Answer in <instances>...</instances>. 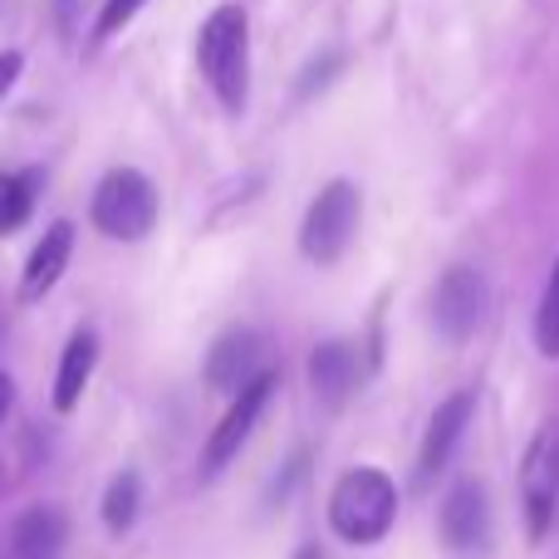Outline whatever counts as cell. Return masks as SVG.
<instances>
[{"label":"cell","instance_id":"obj_16","mask_svg":"<svg viewBox=\"0 0 559 559\" xmlns=\"http://www.w3.org/2000/svg\"><path fill=\"white\" fill-rule=\"evenodd\" d=\"M138 506H143V481H138V472H118L104 491V525L118 535L133 531Z\"/></svg>","mask_w":559,"mask_h":559},{"label":"cell","instance_id":"obj_19","mask_svg":"<svg viewBox=\"0 0 559 559\" xmlns=\"http://www.w3.org/2000/svg\"><path fill=\"white\" fill-rule=\"evenodd\" d=\"M15 79H20V55L10 49V55H0V98L10 94V84H15Z\"/></svg>","mask_w":559,"mask_h":559},{"label":"cell","instance_id":"obj_21","mask_svg":"<svg viewBox=\"0 0 559 559\" xmlns=\"http://www.w3.org/2000/svg\"><path fill=\"white\" fill-rule=\"evenodd\" d=\"M295 559H324V550H319V545H305V550H295Z\"/></svg>","mask_w":559,"mask_h":559},{"label":"cell","instance_id":"obj_4","mask_svg":"<svg viewBox=\"0 0 559 559\" xmlns=\"http://www.w3.org/2000/svg\"><path fill=\"white\" fill-rule=\"evenodd\" d=\"M358 212H364L358 187L344 182V177L329 182L324 192L309 202L305 222H299V251H305L314 265H334L338 255L348 251V241L358 236Z\"/></svg>","mask_w":559,"mask_h":559},{"label":"cell","instance_id":"obj_13","mask_svg":"<svg viewBox=\"0 0 559 559\" xmlns=\"http://www.w3.org/2000/svg\"><path fill=\"white\" fill-rule=\"evenodd\" d=\"M94 364H98V338L88 334V329H79V334L64 344V354H59V373H55V407L59 413H69V407L84 397L88 378H94Z\"/></svg>","mask_w":559,"mask_h":559},{"label":"cell","instance_id":"obj_12","mask_svg":"<svg viewBox=\"0 0 559 559\" xmlns=\"http://www.w3.org/2000/svg\"><path fill=\"white\" fill-rule=\"evenodd\" d=\"M69 255H74V226L69 222H55L45 236L35 241V251H29L25 261V275H20V295L25 299H39L55 289V280L64 275Z\"/></svg>","mask_w":559,"mask_h":559},{"label":"cell","instance_id":"obj_20","mask_svg":"<svg viewBox=\"0 0 559 559\" xmlns=\"http://www.w3.org/2000/svg\"><path fill=\"white\" fill-rule=\"evenodd\" d=\"M10 403H15V383H10V373H5V368H0V423H5Z\"/></svg>","mask_w":559,"mask_h":559},{"label":"cell","instance_id":"obj_7","mask_svg":"<svg viewBox=\"0 0 559 559\" xmlns=\"http://www.w3.org/2000/svg\"><path fill=\"white\" fill-rule=\"evenodd\" d=\"M521 501H525V525L531 540H545L559 515V432H535L531 452L521 462Z\"/></svg>","mask_w":559,"mask_h":559},{"label":"cell","instance_id":"obj_2","mask_svg":"<svg viewBox=\"0 0 559 559\" xmlns=\"http://www.w3.org/2000/svg\"><path fill=\"white\" fill-rule=\"evenodd\" d=\"M397 521V486L378 466H354L334 481L329 496V531L348 545H378Z\"/></svg>","mask_w":559,"mask_h":559},{"label":"cell","instance_id":"obj_14","mask_svg":"<svg viewBox=\"0 0 559 559\" xmlns=\"http://www.w3.org/2000/svg\"><path fill=\"white\" fill-rule=\"evenodd\" d=\"M59 545H64V515L49 511V506H35L15 521L10 531V550L15 559H55Z\"/></svg>","mask_w":559,"mask_h":559},{"label":"cell","instance_id":"obj_17","mask_svg":"<svg viewBox=\"0 0 559 559\" xmlns=\"http://www.w3.org/2000/svg\"><path fill=\"white\" fill-rule=\"evenodd\" d=\"M535 344H540L545 358H559V265L545 285V299L535 309Z\"/></svg>","mask_w":559,"mask_h":559},{"label":"cell","instance_id":"obj_11","mask_svg":"<svg viewBox=\"0 0 559 559\" xmlns=\"http://www.w3.org/2000/svg\"><path fill=\"white\" fill-rule=\"evenodd\" d=\"M472 413H476V393H452L432 413V423H427V437H423V462H417V466H423V476H437L447 462H452L462 432L472 427Z\"/></svg>","mask_w":559,"mask_h":559},{"label":"cell","instance_id":"obj_8","mask_svg":"<svg viewBox=\"0 0 559 559\" xmlns=\"http://www.w3.org/2000/svg\"><path fill=\"white\" fill-rule=\"evenodd\" d=\"M437 531H442V545L452 555L486 550V540H491V501H486V486L481 481H456L452 491L442 496Z\"/></svg>","mask_w":559,"mask_h":559},{"label":"cell","instance_id":"obj_15","mask_svg":"<svg viewBox=\"0 0 559 559\" xmlns=\"http://www.w3.org/2000/svg\"><path fill=\"white\" fill-rule=\"evenodd\" d=\"M39 187H45V173H39V167H25V173L0 177V236L20 231V226L35 216Z\"/></svg>","mask_w":559,"mask_h":559},{"label":"cell","instance_id":"obj_5","mask_svg":"<svg viewBox=\"0 0 559 559\" xmlns=\"http://www.w3.org/2000/svg\"><path fill=\"white\" fill-rule=\"evenodd\" d=\"M491 314V285L472 265H452L432 289V324L447 344H466Z\"/></svg>","mask_w":559,"mask_h":559},{"label":"cell","instance_id":"obj_1","mask_svg":"<svg viewBox=\"0 0 559 559\" xmlns=\"http://www.w3.org/2000/svg\"><path fill=\"white\" fill-rule=\"evenodd\" d=\"M197 64L226 114H241L251 98V20L241 5H216L206 15L197 35Z\"/></svg>","mask_w":559,"mask_h":559},{"label":"cell","instance_id":"obj_6","mask_svg":"<svg viewBox=\"0 0 559 559\" xmlns=\"http://www.w3.org/2000/svg\"><path fill=\"white\" fill-rule=\"evenodd\" d=\"M271 397H275V373L265 368L261 378H251V383L236 393L231 413L216 423L212 442H206V452H202V476H222L226 466L236 462V452L251 442V432H255V423H261V413L271 407Z\"/></svg>","mask_w":559,"mask_h":559},{"label":"cell","instance_id":"obj_10","mask_svg":"<svg viewBox=\"0 0 559 559\" xmlns=\"http://www.w3.org/2000/svg\"><path fill=\"white\" fill-rule=\"evenodd\" d=\"M358 378H364V364H358V348L348 338H329L309 354V388L324 407H344L354 397Z\"/></svg>","mask_w":559,"mask_h":559},{"label":"cell","instance_id":"obj_18","mask_svg":"<svg viewBox=\"0 0 559 559\" xmlns=\"http://www.w3.org/2000/svg\"><path fill=\"white\" fill-rule=\"evenodd\" d=\"M143 5H147V0H104V10H98V25H94V35H98V39L118 35V29H123L128 20H133Z\"/></svg>","mask_w":559,"mask_h":559},{"label":"cell","instance_id":"obj_9","mask_svg":"<svg viewBox=\"0 0 559 559\" xmlns=\"http://www.w3.org/2000/svg\"><path fill=\"white\" fill-rule=\"evenodd\" d=\"M261 373H265V344L251 334V329H226V334L212 344V354H206V383L231 393V397Z\"/></svg>","mask_w":559,"mask_h":559},{"label":"cell","instance_id":"obj_3","mask_svg":"<svg viewBox=\"0 0 559 559\" xmlns=\"http://www.w3.org/2000/svg\"><path fill=\"white\" fill-rule=\"evenodd\" d=\"M88 216H94V226L108 241H143L157 226V187L138 167H114L94 187Z\"/></svg>","mask_w":559,"mask_h":559}]
</instances>
